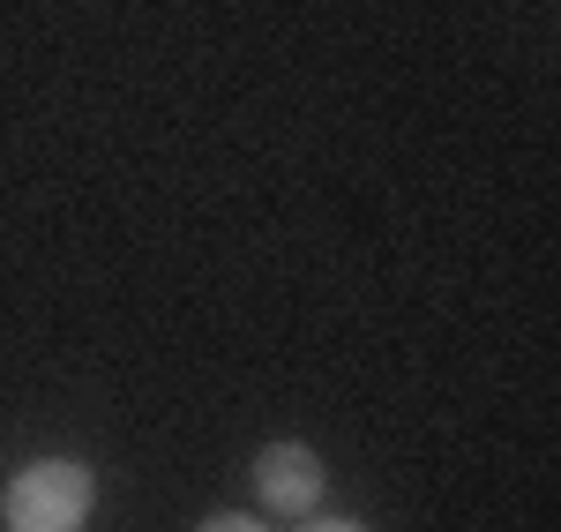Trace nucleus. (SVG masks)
<instances>
[{
  "label": "nucleus",
  "instance_id": "obj_1",
  "mask_svg": "<svg viewBox=\"0 0 561 532\" xmlns=\"http://www.w3.org/2000/svg\"><path fill=\"white\" fill-rule=\"evenodd\" d=\"M98 473L76 457H38L0 488V532H90Z\"/></svg>",
  "mask_w": 561,
  "mask_h": 532
},
{
  "label": "nucleus",
  "instance_id": "obj_3",
  "mask_svg": "<svg viewBox=\"0 0 561 532\" xmlns=\"http://www.w3.org/2000/svg\"><path fill=\"white\" fill-rule=\"evenodd\" d=\"M195 532H270L262 518H210V525H195Z\"/></svg>",
  "mask_w": 561,
  "mask_h": 532
},
{
  "label": "nucleus",
  "instance_id": "obj_4",
  "mask_svg": "<svg viewBox=\"0 0 561 532\" xmlns=\"http://www.w3.org/2000/svg\"><path fill=\"white\" fill-rule=\"evenodd\" d=\"M300 532H367V525H352V518H307Z\"/></svg>",
  "mask_w": 561,
  "mask_h": 532
},
{
  "label": "nucleus",
  "instance_id": "obj_2",
  "mask_svg": "<svg viewBox=\"0 0 561 532\" xmlns=\"http://www.w3.org/2000/svg\"><path fill=\"white\" fill-rule=\"evenodd\" d=\"M322 488H330V473H322V457L307 443H270L255 457V495L262 510H285V518H307L314 502H322Z\"/></svg>",
  "mask_w": 561,
  "mask_h": 532
}]
</instances>
